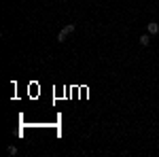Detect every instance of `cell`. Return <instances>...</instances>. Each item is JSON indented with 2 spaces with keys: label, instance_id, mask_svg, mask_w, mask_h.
Masks as SVG:
<instances>
[{
  "label": "cell",
  "instance_id": "1",
  "mask_svg": "<svg viewBox=\"0 0 159 157\" xmlns=\"http://www.w3.org/2000/svg\"><path fill=\"white\" fill-rule=\"evenodd\" d=\"M74 30H76V25H74V24H66L60 30V34H57V43H64L70 34H74Z\"/></svg>",
  "mask_w": 159,
  "mask_h": 157
},
{
  "label": "cell",
  "instance_id": "2",
  "mask_svg": "<svg viewBox=\"0 0 159 157\" xmlns=\"http://www.w3.org/2000/svg\"><path fill=\"white\" fill-rule=\"evenodd\" d=\"M147 32L151 34V36L159 34V24H157V21H148V24H147Z\"/></svg>",
  "mask_w": 159,
  "mask_h": 157
},
{
  "label": "cell",
  "instance_id": "3",
  "mask_svg": "<svg viewBox=\"0 0 159 157\" xmlns=\"http://www.w3.org/2000/svg\"><path fill=\"white\" fill-rule=\"evenodd\" d=\"M138 43H140V45H142V47H148V43H151V34H142V36L138 38Z\"/></svg>",
  "mask_w": 159,
  "mask_h": 157
},
{
  "label": "cell",
  "instance_id": "4",
  "mask_svg": "<svg viewBox=\"0 0 159 157\" xmlns=\"http://www.w3.org/2000/svg\"><path fill=\"white\" fill-rule=\"evenodd\" d=\"M7 153H9V155H11V157H15V155H17V153H19V149H17V146H15V145H11V146H9V149H7Z\"/></svg>",
  "mask_w": 159,
  "mask_h": 157
}]
</instances>
